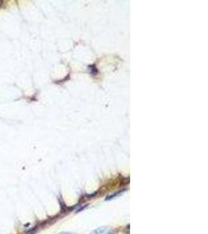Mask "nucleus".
<instances>
[{"label":"nucleus","instance_id":"obj_1","mask_svg":"<svg viewBox=\"0 0 208 234\" xmlns=\"http://www.w3.org/2000/svg\"><path fill=\"white\" fill-rule=\"evenodd\" d=\"M108 228L105 226L99 227V228L96 229L94 231L91 232L90 234H107L108 233Z\"/></svg>","mask_w":208,"mask_h":234},{"label":"nucleus","instance_id":"obj_2","mask_svg":"<svg viewBox=\"0 0 208 234\" xmlns=\"http://www.w3.org/2000/svg\"><path fill=\"white\" fill-rule=\"evenodd\" d=\"M123 192H124V190H122V191L116 192V193H114V194H112V195H111V196H109V197H107V198H106V200H107V201H108V200L112 199V198H114V197H116V196L120 195V194H122V193H123Z\"/></svg>","mask_w":208,"mask_h":234},{"label":"nucleus","instance_id":"obj_3","mask_svg":"<svg viewBox=\"0 0 208 234\" xmlns=\"http://www.w3.org/2000/svg\"><path fill=\"white\" fill-rule=\"evenodd\" d=\"M59 234H73V233H72V232H61V233H59Z\"/></svg>","mask_w":208,"mask_h":234},{"label":"nucleus","instance_id":"obj_4","mask_svg":"<svg viewBox=\"0 0 208 234\" xmlns=\"http://www.w3.org/2000/svg\"><path fill=\"white\" fill-rule=\"evenodd\" d=\"M107 234H115V233H114L113 232H108Z\"/></svg>","mask_w":208,"mask_h":234}]
</instances>
